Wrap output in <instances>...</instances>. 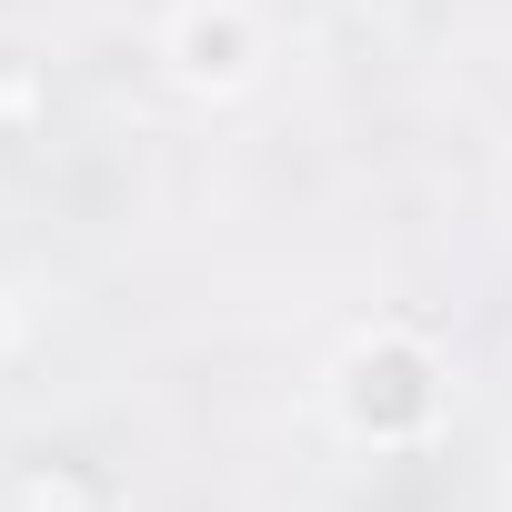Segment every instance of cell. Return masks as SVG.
I'll use <instances>...</instances> for the list:
<instances>
[{"label":"cell","mask_w":512,"mask_h":512,"mask_svg":"<svg viewBox=\"0 0 512 512\" xmlns=\"http://www.w3.org/2000/svg\"><path fill=\"white\" fill-rule=\"evenodd\" d=\"M332 402H342V422H352L362 442H412V432L432 422L442 382H432V352H422V342L382 332V342L342 352V382H332Z\"/></svg>","instance_id":"1"},{"label":"cell","mask_w":512,"mask_h":512,"mask_svg":"<svg viewBox=\"0 0 512 512\" xmlns=\"http://www.w3.org/2000/svg\"><path fill=\"white\" fill-rule=\"evenodd\" d=\"M0 502H11V512H111V482L91 462H71V452H31Z\"/></svg>","instance_id":"3"},{"label":"cell","mask_w":512,"mask_h":512,"mask_svg":"<svg viewBox=\"0 0 512 512\" xmlns=\"http://www.w3.org/2000/svg\"><path fill=\"white\" fill-rule=\"evenodd\" d=\"M171 71L191 91H241L251 71H262V31H251L241 0H191V11L171 21Z\"/></svg>","instance_id":"2"},{"label":"cell","mask_w":512,"mask_h":512,"mask_svg":"<svg viewBox=\"0 0 512 512\" xmlns=\"http://www.w3.org/2000/svg\"><path fill=\"white\" fill-rule=\"evenodd\" d=\"M0 352H11V322H0Z\"/></svg>","instance_id":"4"}]
</instances>
